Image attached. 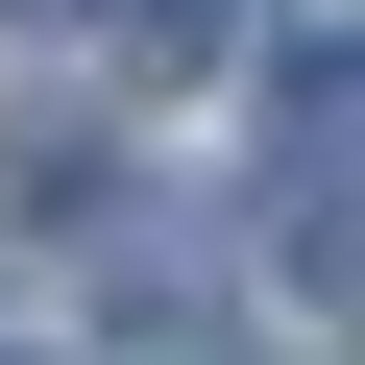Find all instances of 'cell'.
Here are the masks:
<instances>
[{
	"mask_svg": "<svg viewBox=\"0 0 365 365\" xmlns=\"http://www.w3.org/2000/svg\"><path fill=\"white\" fill-rule=\"evenodd\" d=\"M98 49H122V73H244L268 0H98Z\"/></svg>",
	"mask_w": 365,
	"mask_h": 365,
	"instance_id": "obj_1",
	"label": "cell"
},
{
	"mask_svg": "<svg viewBox=\"0 0 365 365\" xmlns=\"http://www.w3.org/2000/svg\"><path fill=\"white\" fill-rule=\"evenodd\" d=\"M0 25H25V0H0Z\"/></svg>",
	"mask_w": 365,
	"mask_h": 365,
	"instance_id": "obj_2",
	"label": "cell"
}]
</instances>
